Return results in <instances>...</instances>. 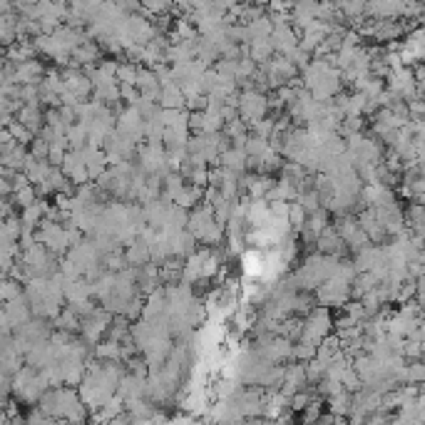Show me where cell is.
I'll return each instance as SVG.
<instances>
[{
	"mask_svg": "<svg viewBox=\"0 0 425 425\" xmlns=\"http://www.w3.org/2000/svg\"><path fill=\"white\" fill-rule=\"evenodd\" d=\"M288 221H291L293 229H306V221H308V211L303 209L298 201H291L288 206Z\"/></svg>",
	"mask_w": 425,
	"mask_h": 425,
	"instance_id": "cell-8",
	"label": "cell"
},
{
	"mask_svg": "<svg viewBox=\"0 0 425 425\" xmlns=\"http://www.w3.org/2000/svg\"><path fill=\"white\" fill-rule=\"evenodd\" d=\"M73 58H75V65H88V63H95V60L100 58V48L93 43V40H90V43L80 45V48L75 50Z\"/></svg>",
	"mask_w": 425,
	"mask_h": 425,
	"instance_id": "cell-7",
	"label": "cell"
},
{
	"mask_svg": "<svg viewBox=\"0 0 425 425\" xmlns=\"http://www.w3.org/2000/svg\"><path fill=\"white\" fill-rule=\"evenodd\" d=\"M274 43H271V38H259L254 40V43L249 45V58L254 60V63H269L271 55H274Z\"/></svg>",
	"mask_w": 425,
	"mask_h": 425,
	"instance_id": "cell-6",
	"label": "cell"
},
{
	"mask_svg": "<svg viewBox=\"0 0 425 425\" xmlns=\"http://www.w3.org/2000/svg\"><path fill=\"white\" fill-rule=\"evenodd\" d=\"M5 130H10V135H13L18 145H28L30 140H35V137H33V132H30V130L25 127L23 122H18V120H13V122H10Z\"/></svg>",
	"mask_w": 425,
	"mask_h": 425,
	"instance_id": "cell-9",
	"label": "cell"
},
{
	"mask_svg": "<svg viewBox=\"0 0 425 425\" xmlns=\"http://www.w3.org/2000/svg\"><path fill=\"white\" fill-rule=\"evenodd\" d=\"M406 383H425V363L406 366Z\"/></svg>",
	"mask_w": 425,
	"mask_h": 425,
	"instance_id": "cell-10",
	"label": "cell"
},
{
	"mask_svg": "<svg viewBox=\"0 0 425 425\" xmlns=\"http://www.w3.org/2000/svg\"><path fill=\"white\" fill-rule=\"evenodd\" d=\"M343 244H346V241L341 239V234L336 231V226H328V229L323 231V234L318 236V241H316L318 251H321V254H326V256H338V254H341V249H343Z\"/></svg>",
	"mask_w": 425,
	"mask_h": 425,
	"instance_id": "cell-4",
	"label": "cell"
},
{
	"mask_svg": "<svg viewBox=\"0 0 425 425\" xmlns=\"http://www.w3.org/2000/svg\"><path fill=\"white\" fill-rule=\"evenodd\" d=\"M43 120H45V115H43V110H40V105H23V110L18 112V122H23L33 135H40L45 130Z\"/></svg>",
	"mask_w": 425,
	"mask_h": 425,
	"instance_id": "cell-5",
	"label": "cell"
},
{
	"mask_svg": "<svg viewBox=\"0 0 425 425\" xmlns=\"http://www.w3.org/2000/svg\"><path fill=\"white\" fill-rule=\"evenodd\" d=\"M63 172L68 174V179L78 182V184H88L90 182V172L88 164H85L83 152H68V157L63 162Z\"/></svg>",
	"mask_w": 425,
	"mask_h": 425,
	"instance_id": "cell-3",
	"label": "cell"
},
{
	"mask_svg": "<svg viewBox=\"0 0 425 425\" xmlns=\"http://www.w3.org/2000/svg\"><path fill=\"white\" fill-rule=\"evenodd\" d=\"M333 321H331V311L326 306H318L303 318V333L298 338V343H306V346L321 348V343L328 338Z\"/></svg>",
	"mask_w": 425,
	"mask_h": 425,
	"instance_id": "cell-1",
	"label": "cell"
},
{
	"mask_svg": "<svg viewBox=\"0 0 425 425\" xmlns=\"http://www.w3.org/2000/svg\"><path fill=\"white\" fill-rule=\"evenodd\" d=\"M266 112H269V100H266L264 93L254 88H246L244 93L239 95V117L244 120L246 125H256L261 120H266Z\"/></svg>",
	"mask_w": 425,
	"mask_h": 425,
	"instance_id": "cell-2",
	"label": "cell"
},
{
	"mask_svg": "<svg viewBox=\"0 0 425 425\" xmlns=\"http://www.w3.org/2000/svg\"><path fill=\"white\" fill-rule=\"evenodd\" d=\"M18 296H23V293H20V283H15L13 279H5V283H3V298H5V303L13 301V298H18Z\"/></svg>",
	"mask_w": 425,
	"mask_h": 425,
	"instance_id": "cell-11",
	"label": "cell"
}]
</instances>
